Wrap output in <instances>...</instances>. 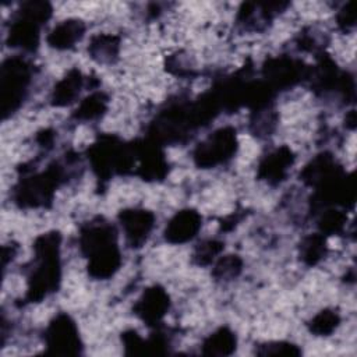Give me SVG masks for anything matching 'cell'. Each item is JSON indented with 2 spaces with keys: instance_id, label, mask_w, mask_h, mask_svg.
Instances as JSON below:
<instances>
[{
  "instance_id": "52a82bcc",
  "label": "cell",
  "mask_w": 357,
  "mask_h": 357,
  "mask_svg": "<svg viewBox=\"0 0 357 357\" xmlns=\"http://www.w3.org/2000/svg\"><path fill=\"white\" fill-rule=\"evenodd\" d=\"M119 222L127 243L132 248H139L146 243L155 226V215L148 209L128 208L119 213Z\"/></svg>"
},
{
  "instance_id": "f546056e",
  "label": "cell",
  "mask_w": 357,
  "mask_h": 357,
  "mask_svg": "<svg viewBox=\"0 0 357 357\" xmlns=\"http://www.w3.org/2000/svg\"><path fill=\"white\" fill-rule=\"evenodd\" d=\"M346 126L349 128H354L356 127V112L350 110L349 114L346 116Z\"/></svg>"
},
{
  "instance_id": "9c48e42d",
  "label": "cell",
  "mask_w": 357,
  "mask_h": 357,
  "mask_svg": "<svg viewBox=\"0 0 357 357\" xmlns=\"http://www.w3.org/2000/svg\"><path fill=\"white\" fill-rule=\"evenodd\" d=\"M294 163V155L289 146H279L265 155L258 165V177L271 185L280 184Z\"/></svg>"
},
{
  "instance_id": "ffe728a7",
  "label": "cell",
  "mask_w": 357,
  "mask_h": 357,
  "mask_svg": "<svg viewBox=\"0 0 357 357\" xmlns=\"http://www.w3.org/2000/svg\"><path fill=\"white\" fill-rule=\"evenodd\" d=\"M326 252V236H324L322 233L310 234L304 237L300 244V258L308 266L317 265L319 261H322Z\"/></svg>"
},
{
  "instance_id": "6da1fadb",
  "label": "cell",
  "mask_w": 357,
  "mask_h": 357,
  "mask_svg": "<svg viewBox=\"0 0 357 357\" xmlns=\"http://www.w3.org/2000/svg\"><path fill=\"white\" fill-rule=\"evenodd\" d=\"M79 247L88 258V272L93 279L112 278L121 265V254L116 241L114 227L103 220H95L81 229Z\"/></svg>"
},
{
  "instance_id": "2e32d148",
  "label": "cell",
  "mask_w": 357,
  "mask_h": 357,
  "mask_svg": "<svg viewBox=\"0 0 357 357\" xmlns=\"http://www.w3.org/2000/svg\"><path fill=\"white\" fill-rule=\"evenodd\" d=\"M84 86V77L79 70H70L53 88L50 103L56 107H64L75 102Z\"/></svg>"
},
{
  "instance_id": "ba28073f",
  "label": "cell",
  "mask_w": 357,
  "mask_h": 357,
  "mask_svg": "<svg viewBox=\"0 0 357 357\" xmlns=\"http://www.w3.org/2000/svg\"><path fill=\"white\" fill-rule=\"evenodd\" d=\"M169 308L170 297L167 291L162 286L153 284L144 290L141 297L134 304L132 311L148 326L156 328L167 314Z\"/></svg>"
},
{
  "instance_id": "8992f818",
  "label": "cell",
  "mask_w": 357,
  "mask_h": 357,
  "mask_svg": "<svg viewBox=\"0 0 357 357\" xmlns=\"http://www.w3.org/2000/svg\"><path fill=\"white\" fill-rule=\"evenodd\" d=\"M45 343L50 354L77 356L82 343L77 324L67 314H57L45 331Z\"/></svg>"
},
{
  "instance_id": "d4e9b609",
  "label": "cell",
  "mask_w": 357,
  "mask_h": 357,
  "mask_svg": "<svg viewBox=\"0 0 357 357\" xmlns=\"http://www.w3.org/2000/svg\"><path fill=\"white\" fill-rule=\"evenodd\" d=\"M276 124V113L271 106L257 109L251 119V127L255 135H269Z\"/></svg>"
},
{
  "instance_id": "f1b7e54d",
  "label": "cell",
  "mask_w": 357,
  "mask_h": 357,
  "mask_svg": "<svg viewBox=\"0 0 357 357\" xmlns=\"http://www.w3.org/2000/svg\"><path fill=\"white\" fill-rule=\"evenodd\" d=\"M38 142L45 146V148H49L53 142V132L50 130H43L42 132L38 134Z\"/></svg>"
},
{
  "instance_id": "4316f807",
  "label": "cell",
  "mask_w": 357,
  "mask_h": 357,
  "mask_svg": "<svg viewBox=\"0 0 357 357\" xmlns=\"http://www.w3.org/2000/svg\"><path fill=\"white\" fill-rule=\"evenodd\" d=\"M121 340L127 354H144L146 353V340H144L134 329L123 332Z\"/></svg>"
},
{
  "instance_id": "7402d4cb",
  "label": "cell",
  "mask_w": 357,
  "mask_h": 357,
  "mask_svg": "<svg viewBox=\"0 0 357 357\" xmlns=\"http://www.w3.org/2000/svg\"><path fill=\"white\" fill-rule=\"evenodd\" d=\"M243 269V261L238 255H225L220 257L212 269V275L216 280L222 282H229L236 279Z\"/></svg>"
},
{
  "instance_id": "cb8c5ba5",
  "label": "cell",
  "mask_w": 357,
  "mask_h": 357,
  "mask_svg": "<svg viewBox=\"0 0 357 357\" xmlns=\"http://www.w3.org/2000/svg\"><path fill=\"white\" fill-rule=\"evenodd\" d=\"M346 215L342 211L337 209H326L322 212L319 220H318V227L319 233L324 236H331V234H337L343 231L346 226Z\"/></svg>"
},
{
  "instance_id": "30bf717a",
  "label": "cell",
  "mask_w": 357,
  "mask_h": 357,
  "mask_svg": "<svg viewBox=\"0 0 357 357\" xmlns=\"http://www.w3.org/2000/svg\"><path fill=\"white\" fill-rule=\"evenodd\" d=\"M202 226V216L195 209L178 211L166 225L165 238L172 244H184L191 241Z\"/></svg>"
},
{
  "instance_id": "603a6c76",
  "label": "cell",
  "mask_w": 357,
  "mask_h": 357,
  "mask_svg": "<svg viewBox=\"0 0 357 357\" xmlns=\"http://www.w3.org/2000/svg\"><path fill=\"white\" fill-rule=\"evenodd\" d=\"M223 247H225L223 243L219 240H215V238L201 241L192 252L194 264L201 265V266L212 264L218 258V255L222 252Z\"/></svg>"
},
{
  "instance_id": "7a4b0ae2",
  "label": "cell",
  "mask_w": 357,
  "mask_h": 357,
  "mask_svg": "<svg viewBox=\"0 0 357 357\" xmlns=\"http://www.w3.org/2000/svg\"><path fill=\"white\" fill-rule=\"evenodd\" d=\"M60 241L57 231L39 236L33 244V264L28 276L26 300L38 303L56 291L60 282Z\"/></svg>"
},
{
  "instance_id": "9a60e30c",
  "label": "cell",
  "mask_w": 357,
  "mask_h": 357,
  "mask_svg": "<svg viewBox=\"0 0 357 357\" xmlns=\"http://www.w3.org/2000/svg\"><path fill=\"white\" fill-rule=\"evenodd\" d=\"M85 33V24L78 18H68L59 22L47 35V45L57 50L74 47Z\"/></svg>"
},
{
  "instance_id": "8fae6325",
  "label": "cell",
  "mask_w": 357,
  "mask_h": 357,
  "mask_svg": "<svg viewBox=\"0 0 357 357\" xmlns=\"http://www.w3.org/2000/svg\"><path fill=\"white\" fill-rule=\"evenodd\" d=\"M138 174L144 180H159L167 174V162L156 144L134 145Z\"/></svg>"
},
{
  "instance_id": "277c9868",
  "label": "cell",
  "mask_w": 357,
  "mask_h": 357,
  "mask_svg": "<svg viewBox=\"0 0 357 357\" xmlns=\"http://www.w3.org/2000/svg\"><path fill=\"white\" fill-rule=\"evenodd\" d=\"M31 66L18 56L7 59L1 66L0 93L4 119L11 116L22 105L31 84Z\"/></svg>"
},
{
  "instance_id": "5bb4252c",
  "label": "cell",
  "mask_w": 357,
  "mask_h": 357,
  "mask_svg": "<svg viewBox=\"0 0 357 357\" xmlns=\"http://www.w3.org/2000/svg\"><path fill=\"white\" fill-rule=\"evenodd\" d=\"M286 6V3H244L237 20L247 31H261Z\"/></svg>"
},
{
  "instance_id": "5b68a950",
  "label": "cell",
  "mask_w": 357,
  "mask_h": 357,
  "mask_svg": "<svg viewBox=\"0 0 357 357\" xmlns=\"http://www.w3.org/2000/svg\"><path fill=\"white\" fill-rule=\"evenodd\" d=\"M238 146L233 127H220L201 141L194 149V162L201 169H212L230 160Z\"/></svg>"
},
{
  "instance_id": "ac0fdd59",
  "label": "cell",
  "mask_w": 357,
  "mask_h": 357,
  "mask_svg": "<svg viewBox=\"0 0 357 357\" xmlns=\"http://www.w3.org/2000/svg\"><path fill=\"white\" fill-rule=\"evenodd\" d=\"M237 346V337L227 326H222L212 332L202 343V354L205 356H230Z\"/></svg>"
},
{
  "instance_id": "484cf974",
  "label": "cell",
  "mask_w": 357,
  "mask_h": 357,
  "mask_svg": "<svg viewBox=\"0 0 357 357\" xmlns=\"http://www.w3.org/2000/svg\"><path fill=\"white\" fill-rule=\"evenodd\" d=\"M301 350L289 342H269L261 344L257 350L259 356H298Z\"/></svg>"
},
{
  "instance_id": "e0dca14e",
  "label": "cell",
  "mask_w": 357,
  "mask_h": 357,
  "mask_svg": "<svg viewBox=\"0 0 357 357\" xmlns=\"http://www.w3.org/2000/svg\"><path fill=\"white\" fill-rule=\"evenodd\" d=\"M120 52V39L112 33H98L88 45L89 56L99 64H113Z\"/></svg>"
},
{
  "instance_id": "d6986e66",
  "label": "cell",
  "mask_w": 357,
  "mask_h": 357,
  "mask_svg": "<svg viewBox=\"0 0 357 357\" xmlns=\"http://www.w3.org/2000/svg\"><path fill=\"white\" fill-rule=\"evenodd\" d=\"M107 96L105 92H92L81 100L74 112V117L81 121H91L100 119L107 110Z\"/></svg>"
},
{
  "instance_id": "4fadbf2b",
  "label": "cell",
  "mask_w": 357,
  "mask_h": 357,
  "mask_svg": "<svg viewBox=\"0 0 357 357\" xmlns=\"http://www.w3.org/2000/svg\"><path fill=\"white\" fill-rule=\"evenodd\" d=\"M265 78L268 81V86L273 88H286L301 79L303 68L301 64L293 59L278 57L272 59L264 67Z\"/></svg>"
},
{
  "instance_id": "3957f363",
  "label": "cell",
  "mask_w": 357,
  "mask_h": 357,
  "mask_svg": "<svg viewBox=\"0 0 357 357\" xmlns=\"http://www.w3.org/2000/svg\"><path fill=\"white\" fill-rule=\"evenodd\" d=\"M64 177V166L56 162L42 173L25 174L14 188V202L21 208L47 206Z\"/></svg>"
},
{
  "instance_id": "44dd1931",
  "label": "cell",
  "mask_w": 357,
  "mask_h": 357,
  "mask_svg": "<svg viewBox=\"0 0 357 357\" xmlns=\"http://www.w3.org/2000/svg\"><path fill=\"white\" fill-rule=\"evenodd\" d=\"M340 324V315L336 310L325 308L315 314L308 324L310 332L317 336H329Z\"/></svg>"
},
{
  "instance_id": "7c38bea8",
  "label": "cell",
  "mask_w": 357,
  "mask_h": 357,
  "mask_svg": "<svg viewBox=\"0 0 357 357\" xmlns=\"http://www.w3.org/2000/svg\"><path fill=\"white\" fill-rule=\"evenodd\" d=\"M40 26L38 22L17 13V17L8 26L7 43L25 52H33L39 46Z\"/></svg>"
},
{
  "instance_id": "83f0119b",
  "label": "cell",
  "mask_w": 357,
  "mask_h": 357,
  "mask_svg": "<svg viewBox=\"0 0 357 357\" xmlns=\"http://www.w3.org/2000/svg\"><path fill=\"white\" fill-rule=\"evenodd\" d=\"M337 25L343 31H349L356 24V13L353 8V3H347L342 7V10L337 13Z\"/></svg>"
}]
</instances>
